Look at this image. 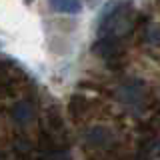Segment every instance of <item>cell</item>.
Returning a JSON list of instances; mask_svg holds the SVG:
<instances>
[{
  "instance_id": "6da1fadb",
  "label": "cell",
  "mask_w": 160,
  "mask_h": 160,
  "mask_svg": "<svg viewBox=\"0 0 160 160\" xmlns=\"http://www.w3.org/2000/svg\"><path fill=\"white\" fill-rule=\"evenodd\" d=\"M54 8L64 10V12H76L80 10V2L78 0H50Z\"/></svg>"
}]
</instances>
